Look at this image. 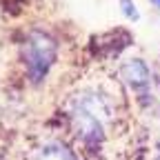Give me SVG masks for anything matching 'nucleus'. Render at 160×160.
<instances>
[{
    "instance_id": "1",
    "label": "nucleus",
    "mask_w": 160,
    "mask_h": 160,
    "mask_svg": "<svg viewBox=\"0 0 160 160\" xmlns=\"http://www.w3.org/2000/svg\"><path fill=\"white\" fill-rule=\"evenodd\" d=\"M62 122L78 149L98 156L122 127L120 98L105 85H82L65 100Z\"/></svg>"
},
{
    "instance_id": "2",
    "label": "nucleus",
    "mask_w": 160,
    "mask_h": 160,
    "mask_svg": "<svg viewBox=\"0 0 160 160\" xmlns=\"http://www.w3.org/2000/svg\"><path fill=\"white\" fill-rule=\"evenodd\" d=\"M20 60L25 65V73L29 82L40 85L53 69L58 60V42L49 31L42 29H31L22 45H20Z\"/></svg>"
},
{
    "instance_id": "3",
    "label": "nucleus",
    "mask_w": 160,
    "mask_h": 160,
    "mask_svg": "<svg viewBox=\"0 0 160 160\" xmlns=\"http://www.w3.org/2000/svg\"><path fill=\"white\" fill-rule=\"evenodd\" d=\"M31 160H82V158H80V151L76 147L67 145L65 140L49 138L33 149Z\"/></svg>"
},
{
    "instance_id": "4",
    "label": "nucleus",
    "mask_w": 160,
    "mask_h": 160,
    "mask_svg": "<svg viewBox=\"0 0 160 160\" xmlns=\"http://www.w3.org/2000/svg\"><path fill=\"white\" fill-rule=\"evenodd\" d=\"M120 7H122V13L129 18V20H138L140 13H138V7L133 0H120Z\"/></svg>"
},
{
    "instance_id": "5",
    "label": "nucleus",
    "mask_w": 160,
    "mask_h": 160,
    "mask_svg": "<svg viewBox=\"0 0 160 160\" xmlns=\"http://www.w3.org/2000/svg\"><path fill=\"white\" fill-rule=\"evenodd\" d=\"M151 160H160V145L156 147V151H153V156H151Z\"/></svg>"
},
{
    "instance_id": "6",
    "label": "nucleus",
    "mask_w": 160,
    "mask_h": 160,
    "mask_svg": "<svg viewBox=\"0 0 160 160\" xmlns=\"http://www.w3.org/2000/svg\"><path fill=\"white\" fill-rule=\"evenodd\" d=\"M156 2H158V5H160V0H156Z\"/></svg>"
}]
</instances>
